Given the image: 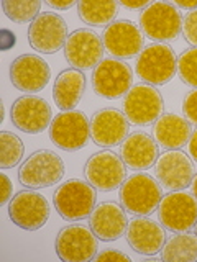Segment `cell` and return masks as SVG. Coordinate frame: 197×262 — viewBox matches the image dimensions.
<instances>
[{
	"instance_id": "19",
	"label": "cell",
	"mask_w": 197,
	"mask_h": 262,
	"mask_svg": "<svg viewBox=\"0 0 197 262\" xmlns=\"http://www.w3.org/2000/svg\"><path fill=\"white\" fill-rule=\"evenodd\" d=\"M125 236L130 248L142 256H154L161 252L166 243L164 226L146 216H136L128 221Z\"/></svg>"
},
{
	"instance_id": "30",
	"label": "cell",
	"mask_w": 197,
	"mask_h": 262,
	"mask_svg": "<svg viewBox=\"0 0 197 262\" xmlns=\"http://www.w3.org/2000/svg\"><path fill=\"white\" fill-rule=\"evenodd\" d=\"M183 31H184L186 39L192 45V48H197V8L195 10H191L184 16Z\"/></svg>"
},
{
	"instance_id": "14",
	"label": "cell",
	"mask_w": 197,
	"mask_h": 262,
	"mask_svg": "<svg viewBox=\"0 0 197 262\" xmlns=\"http://www.w3.org/2000/svg\"><path fill=\"white\" fill-rule=\"evenodd\" d=\"M64 56L72 69L82 71L97 68L104 56V41L92 30H76L66 41Z\"/></svg>"
},
{
	"instance_id": "21",
	"label": "cell",
	"mask_w": 197,
	"mask_h": 262,
	"mask_svg": "<svg viewBox=\"0 0 197 262\" xmlns=\"http://www.w3.org/2000/svg\"><path fill=\"white\" fill-rule=\"evenodd\" d=\"M89 225L101 241H117L128 228L125 208L115 202L98 203L89 216Z\"/></svg>"
},
{
	"instance_id": "7",
	"label": "cell",
	"mask_w": 197,
	"mask_h": 262,
	"mask_svg": "<svg viewBox=\"0 0 197 262\" xmlns=\"http://www.w3.org/2000/svg\"><path fill=\"white\" fill-rule=\"evenodd\" d=\"M90 138V121L79 110L61 112L49 126V139L63 151L82 149Z\"/></svg>"
},
{
	"instance_id": "34",
	"label": "cell",
	"mask_w": 197,
	"mask_h": 262,
	"mask_svg": "<svg viewBox=\"0 0 197 262\" xmlns=\"http://www.w3.org/2000/svg\"><path fill=\"white\" fill-rule=\"evenodd\" d=\"M187 151H189V154H191V158L197 162V129L192 131L191 138H189V141H187Z\"/></svg>"
},
{
	"instance_id": "16",
	"label": "cell",
	"mask_w": 197,
	"mask_h": 262,
	"mask_svg": "<svg viewBox=\"0 0 197 262\" xmlns=\"http://www.w3.org/2000/svg\"><path fill=\"white\" fill-rule=\"evenodd\" d=\"M12 123L23 133L38 135L51 126V106L38 95H23L12 105Z\"/></svg>"
},
{
	"instance_id": "8",
	"label": "cell",
	"mask_w": 197,
	"mask_h": 262,
	"mask_svg": "<svg viewBox=\"0 0 197 262\" xmlns=\"http://www.w3.org/2000/svg\"><path fill=\"white\" fill-rule=\"evenodd\" d=\"M92 85L98 97L115 100L130 92L133 87V71L122 59H102L94 69Z\"/></svg>"
},
{
	"instance_id": "1",
	"label": "cell",
	"mask_w": 197,
	"mask_h": 262,
	"mask_svg": "<svg viewBox=\"0 0 197 262\" xmlns=\"http://www.w3.org/2000/svg\"><path fill=\"white\" fill-rule=\"evenodd\" d=\"M161 199L163 190L158 180L142 172L125 179L120 188L122 207L136 216H150L158 210Z\"/></svg>"
},
{
	"instance_id": "39",
	"label": "cell",
	"mask_w": 197,
	"mask_h": 262,
	"mask_svg": "<svg viewBox=\"0 0 197 262\" xmlns=\"http://www.w3.org/2000/svg\"><path fill=\"white\" fill-rule=\"evenodd\" d=\"M195 229H197V225H195Z\"/></svg>"
},
{
	"instance_id": "31",
	"label": "cell",
	"mask_w": 197,
	"mask_h": 262,
	"mask_svg": "<svg viewBox=\"0 0 197 262\" xmlns=\"http://www.w3.org/2000/svg\"><path fill=\"white\" fill-rule=\"evenodd\" d=\"M183 110H184V115L189 120V123L197 125V89H194L192 92H189L186 95L184 103H183Z\"/></svg>"
},
{
	"instance_id": "4",
	"label": "cell",
	"mask_w": 197,
	"mask_h": 262,
	"mask_svg": "<svg viewBox=\"0 0 197 262\" xmlns=\"http://www.w3.org/2000/svg\"><path fill=\"white\" fill-rule=\"evenodd\" d=\"M64 162L56 152L49 149H40L27 158L18 170V180L33 190L60 184L64 177Z\"/></svg>"
},
{
	"instance_id": "26",
	"label": "cell",
	"mask_w": 197,
	"mask_h": 262,
	"mask_svg": "<svg viewBox=\"0 0 197 262\" xmlns=\"http://www.w3.org/2000/svg\"><path fill=\"white\" fill-rule=\"evenodd\" d=\"M81 20L90 27H109L119 12V2L105 0V2H94V0H82L77 4Z\"/></svg>"
},
{
	"instance_id": "27",
	"label": "cell",
	"mask_w": 197,
	"mask_h": 262,
	"mask_svg": "<svg viewBox=\"0 0 197 262\" xmlns=\"http://www.w3.org/2000/svg\"><path fill=\"white\" fill-rule=\"evenodd\" d=\"M23 149V143L18 136L5 129L0 131V167L10 169L20 164Z\"/></svg>"
},
{
	"instance_id": "28",
	"label": "cell",
	"mask_w": 197,
	"mask_h": 262,
	"mask_svg": "<svg viewBox=\"0 0 197 262\" xmlns=\"http://www.w3.org/2000/svg\"><path fill=\"white\" fill-rule=\"evenodd\" d=\"M40 0H4L2 7L7 15V18H10L15 23H27L33 21L40 15L41 10Z\"/></svg>"
},
{
	"instance_id": "17",
	"label": "cell",
	"mask_w": 197,
	"mask_h": 262,
	"mask_svg": "<svg viewBox=\"0 0 197 262\" xmlns=\"http://www.w3.org/2000/svg\"><path fill=\"white\" fill-rule=\"evenodd\" d=\"M143 31L133 21L117 20L105 28L102 41L115 59H128L143 51Z\"/></svg>"
},
{
	"instance_id": "15",
	"label": "cell",
	"mask_w": 197,
	"mask_h": 262,
	"mask_svg": "<svg viewBox=\"0 0 197 262\" xmlns=\"http://www.w3.org/2000/svg\"><path fill=\"white\" fill-rule=\"evenodd\" d=\"M154 172L158 182L169 192L191 187L195 176L191 158L179 149H171L161 154L154 164Z\"/></svg>"
},
{
	"instance_id": "9",
	"label": "cell",
	"mask_w": 197,
	"mask_h": 262,
	"mask_svg": "<svg viewBox=\"0 0 197 262\" xmlns=\"http://www.w3.org/2000/svg\"><path fill=\"white\" fill-rule=\"evenodd\" d=\"M98 251V237L84 225H69L56 237V254L64 262H87Z\"/></svg>"
},
{
	"instance_id": "2",
	"label": "cell",
	"mask_w": 197,
	"mask_h": 262,
	"mask_svg": "<svg viewBox=\"0 0 197 262\" xmlns=\"http://www.w3.org/2000/svg\"><path fill=\"white\" fill-rule=\"evenodd\" d=\"M97 188L89 182L71 179L61 184L54 192V208L66 221L89 218L97 203Z\"/></svg>"
},
{
	"instance_id": "3",
	"label": "cell",
	"mask_w": 197,
	"mask_h": 262,
	"mask_svg": "<svg viewBox=\"0 0 197 262\" xmlns=\"http://www.w3.org/2000/svg\"><path fill=\"white\" fill-rule=\"evenodd\" d=\"M135 71L145 84L164 85L176 76L178 57L174 49L166 43H153L138 54Z\"/></svg>"
},
{
	"instance_id": "38",
	"label": "cell",
	"mask_w": 197,
	"mask_h": 262,
	"mask_svg": "<svg viewBox=\"0 0 197 262\" xmlns=\"http://www.w3.org/2000/svg\"><path fill=\"white\" fill-rule=\"evenodd\" d=\"M191 187H192V193H194V196H195V199H197V176H194Z\"/></svg>"
},
{
	"instance_id": "37",
	"label": "cell",
	"mask_w": 197,
	"mask_h": 262,
	"mask_svg": "<svg viewBox=\"0 0 197 262\" xmlns=\"http://www.w3.org/2000/svg\"><path fill=\"white\" fill-rule=\"evenodd\" d=\"M176 8H189V10H195L197 8V0H192V2H184V0H178L174 2Z\"/></svg>"
},
{
	"instance_id": "35",
	"label": "cell",
	"mask_w": 197,
	"mask_h": 262,
	"mask_svg": "<svg viewBox=\"0 0 197 262\" xmlns=\"http://www.w3.org/2000/svg\"><path fill=\"white\" fill-rule=\"evenodd\" d=\"M46 5H49L51 8H56V10H68V8L77 5V4L72 2V0H68V2H56V0H48Z\"/></svg>"
},
{
	"instance_id": "6",
	"label": "cell",
	"mask_w": 197,
	"mask_h": 262,
	"mask_svg": "<svg viewBox=\"0 0 197 262\" xmlns=\"http://www.w3.org/2000/svg\"><path fill=\"white\" fill-rule=\"evenodd\" d=\"M158 215L161 225L168 231H191L197 225V199L184 190L169 192L161 199Z\"/></svg>"
},
{
	"instance_id": "18",
	"label": "cell",
	"mask_w": 197,
	"mask_h": 262,
	"mask_svg": "<svg viewBox=\"0 0 197 262\" xmlns=\"http://www.w3.org/2000/svg\"><path fill=\"white\" fill-rule=\"evenodd\" d=\"M49 79V66L36 54H22L10 64V80L22 92H41Z\"/></svg>"
},
{
	"instance_id": "24",
	"label": "cell",
	"mask_w": 197,
	"mask_h": 262,
	"mask_svg": "<svg viewBox=\"0 0 197 262\" xmlns=\"http://www.w3.org/2000/svg\"><path fill=\"white\" fill-rule=\"evenodd\" d=\"M86 90V76L79 69H66L54 80L53 97L57 108L69 112L79 105Z\"/></svg>"
},
{
	"instance_id": "10",
	"label": "cell",
	"mask_w": 197,
	"mask_h": 262,
	"mask_svg": "<svg viewBox=\"0 0 197 262\" xmlns=\"http://www.w3.org/2000/svg\"><path fill=\"white\" fill-rule=\"evenodd\" d=\"M68 38V23L61 15L53 12L40 13L28 28L31 48L43 54L57 53L66 46Z\"/></svg>"
},
{
	"instance_id": "36",
	"label": "cell",
	"mask_w": 197,
	"mask_h": 262,
	"mask_svg": "<svg viewBox=\"0 0 197 262\" xmlns=\"http://www.w3.org/2000/svg\"><path fill=\"white\" fill-rule=\"evenodd\" d=\"M119 5L131 8V10H135V8H143V10H145V8L150 5V2H148V0H140V2H128V0H120Z\"/></svg>"
},
{
	"instance_id": "11",
	"label": "cell",
	"mask_w": 197,
	"mask_h": 262,
	"mask_svg": "<svg viewBox=\"0 0 197 262\" xmlns=\"http://www.w3.org/2000/svg\"><path fill=\"white\" fill-rule=\"evenodd\" d=\"M87 182L97 190L112 192L127 179V166L113 151H101L89 158L84 167Z\"/></svg>"
},
{
	"instance_id": "23",
	"label": "cell",
	"mask_w": 197,
	"mask_h": 262,
	"mask_svg": "<svg viewBox=\"0 0 197 262\" xmlns=\"http://www.w3.org/2000/svg\"><path fill=\"white\" fill-rule=\"evenodd\" d=\"M192 135V128L189 120L179 115H161L153 123V138L164 149H179L183 147Z\"/></svg>"
},
{
	"instance_id": "5",
	"label": "cell",
	"mask_w": 197,
	"mask_h": 262,
	"mask_svg": "<svg viewBox=\"0 0 197 262\" xmlns=\"http://www.w3.org/2000/svg\"><path fill=\"white\" fill-rule=\"evenodd\" d=\"M142 31L150 38L164 43L176 39L183 31V16L174 4L169 2H151L140 15Z\"/></svg>"
},
{
	"instance_id": "29",
	"label": "cell",
	"mask_w": 197,
	"mask_h": 262,
	"mask_svg": "<svg viewBox=\"0 0 197 262\" xmlns=\"http://www.w3.org/2000/svg\"><path fill=\"white\" fill-rule=\"evenodd\" d=\"M178 72L184 84L197 89V48H189L178 57Z\"/></svg>"
},
{
	"instance_id": "20",
	"label": "cell",
	"mask_w": 197,
	"mask_h": 262,
	"mask_svg": "<svg viewBox=\"0 0 197 262\" xmlns=\"http://www.w3.org/2000/svg\"><path fill=\"white\" fill-rule=\"evenodd\" d=\"M90 136L101 147H112L128 136V118L117 108L98 110L90 121Z\"/></svg>"
},
{
	"instance_id": "12",
	"label": "cell",
	"mask_w": 197,
	"mask_h": 262,
	"mask_svg": "<svg viewBox=\"0 0 197 262\" xmlns=\"http://www.w3.org/2000/svg\"><path fill=\"white\" fill-rule=\"evenodd\" d=\"M49 211L51 210L46 196L33 188L18 192L8 203V216L16 226L27 231L43 228L49 218Z\"/></svg>"
},
{
	"instance_id": "33",
	"label": "cell",
	"mask_w": 197,
	"mask_h": 262,
	"mask_svg": "<svg viewBox=\"0 0 197 262\" xmlns=\"http://www.w3.org/2000/svg\"><path fill=\"white\" fill-rule=\"evenodd\" d=\"M0 180H2V199H0V205H7L12 200V182L4 172H2V176H0Z\"/></svg>"
},
{
	"instance_id": "13",
	"label": "cell",
	"mask_w": 197,
	"mask_h": 262,
	"mask_svg": "<svg viewBox=\"0 0 197 262\" xmlns=\"http://www.w3.org/2000/svg\"><path fill=\"white\" fill-rule=\"evenodd\" d=\"M164 110L161 94L150 84H138L130 89L123 100V113L133 125L146 126L158 120Z\"/></svg>"
},
{
	"instance_id": "32",
	"label": "cell",
	"mask_w": 197,
	"mask_h": 262,
	"mask_svg": "<svg viewBox=\"0 0 197 262\" xmlns=\"http://www.w3.org/2000/svg\"><path fill=\"white\" fill-rule=\"evenodd\" d=\"M97 262H107V260H125V262H130V257L127 256L125 252H122V251H117V249H105L102 252H98L95 254V257H94Z\"/></svg>"
},
{
	"instance_id": "22",
	"label": "cell",
	"mask_w": 197,
	"mask_h": 262,
	"mask_svg": "<svg viewBox=\"0 0 197 262\" xmlns=\"http://www.w3.org/2000/svg\"><path fill=\"white\" fill-rule=\"evenodd\" d=\"M120 158L131 170H148L160 158V144L148 133L136 131L122 143Z\"/></svg>"
},
{
	"instance_id": "25",
	"label": "cell",
	"mask_w": 197,
	"mask_h": 262,
	"mask_svg": "<svg viewBox=\"0 0 197 262\" xmlns=\"http://www.w3.org/2000/svg\"><path fill=\"white\" fill-rule=\"evenodd\" d=\"M161 259L168 262H194L197 260V234L178 233L164 243Z\"/></svg>"
}]
</instances>
